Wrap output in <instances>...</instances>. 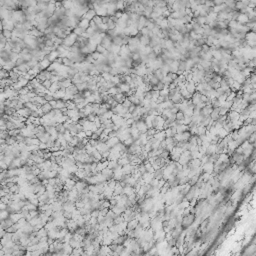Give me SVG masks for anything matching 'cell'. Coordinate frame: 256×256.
I'll return each instance as SVG.
<instances>
[{
  "label": "cell",
  "instance_id": "8fae6325",
  "mask_svg": "<svg viewBox=\"0 0 256 256\" xmlns=\"http://www.w3.org/2000/svg\"><path fill=\"white\" fill-rule=\"evenodd\" d=\"M109 20H110V16H108V15L101 17V21H102V23H103V24H107Z\"/></svg>",
  "mask_w": 256,
  "mask_h": 256
},
{
  "label": "cell",
  "instance_id": "30bf717a",
  "mask_svg": "<svg viewBox=\"0 0 256 256\" xmlns=\"http://www.w3.org/2000/svg\"><path fill=\"white\" fill-rule=\"evenodd\" d=\"M228 111H229L228 109H226V108H224V107H220V109H219V116H224V115H226Z\"/></svg>",
  "mask_w": 256,
  "mask_h": 256
},
{
  "label": "cell",
  "instance_id": "3957f363",
  "mask_svg": "<svg viewBox=\"0 0 256 256\" xmlns=\"http://www.w3.org/2000/svg\"><path fill=\"white\" fill-rule=\"evenodd\" d=\"M96 16V12H95V10L94 9H89L83 16H82V18H84V19H87V20H89V21H91L94 17Z\"/></svg>",
  "mask_w": 256,
  "mask_h": 256
},
{
  "label": "cell",
  "instance_id": "8992f818",
  "mask_svg": "<svg viewBox=\"0 0 256 256\" xmlns=\"http://www.w3.org/2000/svg\"><path fill=\"white\" fill-rule=\"evenodd\" d=\"M121 105H122V107H123V108H125V109H127V110H128V108H129V107L132 105V103H131V101H130L129 99L126 98V99L124 100V102H123Z\"/></svg>",
  "mask_w": 256,
  "mask_h": 256
},
{
  "label": "cell",
  "instance_id": "5bb4252c",
  "mask_svg": "<svg viewBox=\"0 0 256 256\" xmlns=\"http://www.w3.org/2000/svg\"><path fill=\"white\" fill-rule=\"evenodd\" d=\"M50 104V106L52 107V109H56V100H52L50 102H48Z\"/></svg>",
  "mask_w": 256,
  "mask_h": 256
},
{
  "label": "cell",
  "instance_id": "277c9868",
  "mask_svg": "<svg viewBox=\"0 0 256 256\" xmlns=\"http://www.w3.org/2000/svg\"><path fill=\"white\" fill-rule=\"evenodd\" d=\"M40 109H41V111L43 112V114H44V115H45V114H48L51 110H53V109H52V107L50 106V104H49L48 102H46L45 104H43V105L40 107Z\"/></svg>",
  "mask_w": 256,
  "mask_h": 256
},
{
  "label": "cell",
  "instance_id": "ba28073f",
  "mask_svg": "<svg viewBox=\"0 0 256 256\" xmlns=\"http://www.w3.org/2000/svg\"><path fill=\"white\" fill-rule=\"evenodd\" d=\"M175 116H176V120H183L184 119V113L182 112V111H178L176 114H175Z\"/></svg>",
  "mask_w": 256,
  "mask_h": 256
},
{
  "label": "cell",
  "instance_id": "4fadbf2b",
  "mask_svg": "<svg viewBox=\"0 0 256 256\" xmlns=\"http://www.w3.org/2000/svg\"><path fill=\"white\" fill-rule=\"evenodd\" d=\"M157 88H158V90H159V91H160V90H162V89H164V88H165L164 83H163L162 81H159V83L157 84Z\"/></svg>",
  "mask_w": 256,
  "mask_h": 256
},
{
  "label": "cell",
  "instance_id": "7c38bea8",
  "mask_svg": "<svg viewBox=\"0 0 256 256\" xmlns=\"http://www.w3.org/2000/svg\"><path fill=\"white\" fill-rule=\"evenodd\" d=\"M135 109H136V105H134V104H132L129 108H128V113H133L134 111H135Z\"/></svg>",
  "mask_w": 256,
  "mask_h": 256
},
{
  "label": "cell",
  "instance_id": "52a82bcc",
  "mask_svg": "<svg viewBox=\"0 0 256 256\" xmlns=\"http://www.w3.org/2000/svg\"><path fill=\"white\" fill-rule=\"evenodd\" d=\"M168 94H169V89L168 88H164V89L159 91V95L161 97H166V96H168Z\"/></svg>",
  "mask_w": 256,
  "mask_h": 256
},
{
  "label": "cell",
  "instance_id": "5b68a950",
  "mask_svg": "<svg viewBox=\"0 0 256 256\" xmlns=\"http://www.w3.org/2000/svg\"><path fill=\"white\" fill-rule=\"evenodd\" d=\"M84 32H85V31H84L83 29H81L80 27H78V26H76L75 28H73V33H74L76 36H81Z\"/></svg>",
  "mask_w": 256,
  "mask_h": 256
},
{
  "label": "cell",
  "instance_id": "7a4b0ae2",
  "mask_svg": "<svg viewBox=\"0 0 256 256\" xmlns=\"http://www.w3.org/2000/svg\"><path fill=\"white\" fill-rule=\"evenodd\" d=\"M114 101H116L118 104H122L124 102V100L127 98L126 94H123V93H118V94H115V95H112Z\"/></svg>",
  "mask_w": 256,
  "mask_h": 256
},
{
  "label": "cell",
  "instance_id": "9c48e42d",
  "mask_svg": "<svg viewBox=\"0 0 256 256\" xmlns=\"http://www.w3.org/2000/svg\"><path fill=\"white\" fill-rule=\"evenodd\" d=\"M51 84H52V83L50 82V80H45V81H44V82H43V83H42L41 85H42V86H43V87H44L45 89H47V90H48V89L50 88Z\"/></svg>",
  "mask_w": 256,
  "mask_h": 256
},
{
  "label": "cell",
  "instance_id": "6da1fadb",
  "mask_svg": "<svg viewBox=\"0 0 256 256\" xmlns=\"http://www.w3.org/2000/svg\"><path fill=\"white\" fill-rule=\"evenodd\" d=\"M77 26L80 27L81 29H83L84 31H86V30L89 28V26H90V21L87 20V19L82 18V19H80V21L78 22V25H77Z\"/></svg>",
  "mask_w": 256,
  "mask_h": 256
}]
</instances>
